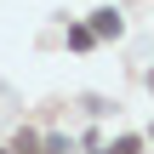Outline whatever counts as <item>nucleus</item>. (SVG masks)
Masks as SVG:
<instances>
[{
  "label": "nucleus",
  "instance_id": "f257e3e1",
  "mask_svg": "<svg viewBox=\"0 0 154 154\" xmlns=\"http://www.w3.org/2000/svg\"><path fill=\"white\" fill-rule=\"evenodd\" d=\"M97 34H120V11H97V17H91V40H97Z\"/></svg>",
  "mask_w": 154,
  "mask_h": 154
},
{
  "label": "nucleus",
  "instance_id": "f03ea898",
  "mask_svg": "<svg viewBox=\"0 0 154 154\" xmlns=\"http://www.w3.org/2000/svg\"><path fill=\"white\" fill-rule=\"evenodd\" d=\"M137 149H143L137 137H120V143H114V149H109V154H137Z\"/></svg>",
  "mask_w": 154,
  "mask_h": 154
}]
</instances>
